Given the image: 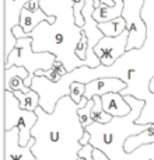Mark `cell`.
<instances>
[{"label":"cell","instance_id":"7","mask_svg":"<svg viewBox=\"0 0 154 160\" xmlns=\"http://www.w3.org/2000/svg\"><path fill=\"white\" fill-rule=\"evenodd\" d=\"M128 38H129L128 30H125L118 37H105V35L102 37L98 44L95 45V48H94V52L99 58L101 65L111 66V65L115 63L126 52Z\"/></svg>","mask_w":154,"mask_h":160},{"label":"cell","instance_id":"28","mask_svg":"<svg viewBox=\"0 0 154 160\" xmlns=\"http://www.w3.org/2000/svg\"><path fill=\"white\" fill-rule=\"evenodd\" d=\"M150 90H152V93H154V78L152 79V82H150Z\"/></svg>","mask_w":154,"mask_h":160},{"label":"cell","instance_id":"24","mask_svg":"<svg viewBox=\"0 0 154 160\" xmlns=\"http://www.w3.org/2000/svg\"><path fill=\"white\" fill-rule=\"evenodd\" d=\"M93 156H94V160H111V159L108 158L107 155H105L104 152H102V150H99V149H95V148H94Z\"/></svg>","mask_w":154,"mask_h":160},{"label":"cell","instance_id":"15","mask_svg":"<svg viewBox=\"0 0 154 160\" xmlns=\"http://www.w3.org/2000/svg\"><path fill=\"white\" fill-rule=\"evenodd\" d=\"M13 93L18 98L22 110L35 111L39 107V94L35 90H32V88L28 93H22V91H13Z\"/></svg>","mask_w":154,"mask_h":160},{"label":"cell","instance_id":"23","mask_svg":"<svg viewBox=\"0 0 154 160\" xmlns=\"http://www.w3.org/2000/svg\"><path fill=\"white\" fill-rule=\"evenodd\" d=\"M24 8H27V10H30V11L39 10V8H41V0H30V2L24 6Z\"/></svg>","mask_w":154,"mask_h":160},{"label":"cell","instance_id":"18","mask_svg":"<svg viewBox=\"0 0 154 160\" xmlns=\"http://www.w3.org/2000/svg\"><path fill=\"white\" fill-rule=\"evenodd\" d=\"M93 105H94V100H88V102L84 105V107L79 108L77 110V114H79V118H80V122L84 128L90 127L91 124L94 122L93 117H91V110H93Z\"/></svg>","mask_w":154,"mask_h":160},{"label":"cell","instance_id":"11","mask_svg":"<svg viewBox=\"0 0 154 160\" xmlns=\"http://www.w3.org/2000/svg\"><path fill=\"white\" fill-rule=\"evenodd\" d=\"M30 73L24 66H11L4 69V90L7 91H22L28 93L31 87L25 86V80Z\"/></svg>","mask_w":154,"mask_h":160},{"label":"cell","instance_id":"3","mask_svg":"<svg viewBox=\"0 0 154 160\" xmlns=\"http://www.w3.org/2000/svg\"><path fill=\"white\" fill-rule=\"evenodd\" d=\"M53 6L49 0H46ZM59 10H45L49 16H56L53 24L42 21L27 37L32 38V49L35 52H51L65 63L67 72H73L80 66H87V62L81 61L76 55V45L81 37V28L76 24L73 0H53Z\"/></svg>","mask_w":154,"mask_h":160},{"label":"cell","instance_id":"27","mask_svg":"<svg viewBox=\"0 0 154 160\" xmlns=\"http://www.w3.org/2000/svg\"><path fill=\"white\" fill-rule=\"evenodd\" d=\"M101 7V0H94V8Z\"/></svg>","mask_w":154,"mask_h":160},{"label":"cell","instance_id":"25","mask_svg":"<svg viewBox=\"0 0 154 160\" xmlns=\"http://www.w3.org/2000/svg\"><path fill=\"white\" fill-rule=\"evenodd\" d=\"M90 142H91V135H90V132L85 129L84 133H83V136H81V139H80V143H81V146H85V145H88Z\"/></svg>","mask_w":154,"mask_h":160},{"label":"cell","instance_id":"9","mask_svg":"<svg viewBox=\"0 0 154 160\" xmlns=\"http://www.w3.org/2000/svg\"><path fill=\"white\" fill-rule=\"evenodd\" d=\"M35 145V139L31 138L27 146L20 145V129H4L3 139V160H36L32 153V148Z\"/></svg>","mask_w":154,"mask_h":160},{"label":"cell","instance_id":"20","mask_svg":"<svg viewBox=\"0 0 154 160\" xmlns=\"http://www.w3.org/2000/svg\"><path fill=\"white\" fill-rule=\"evenodd\" d=\"M87 52H88V38L84 32L81 31V37H80L79 44L76 45V55L79 56L81 61L87 62ZM88 66V63H87Z\"/></svg>","mask_w":154,"mask_h":160},{"label":"cell","instance_id":"21","mask_svg":"<svg viewBox=\"0 0 154 160\" xmlns=\"http://www.w3.org/2000/svg\"><path fill=\"white\" fill-rule=\"evenodd\" d=\"M93 152H94V146L91 143L85 145L80 149L79 152V156H77V160H94V156H93Z\"/></svg>","mask_w":154,"mask_h":160},{"label":"cell","instance_id":"4","mask_svg":"<svg viewBox=\"0 0 154 160\" xmlns=\"http://www.w3.org/2000/svg\"><path fill=\"white\" fill-rule=\"evenodd\" d=\"M55 61L56 56L51 52H35L32 49V38L25 37V38L17 39L16 48L11 51L4 62V69L14 66V65L16 66H24L30 73L28 79L25 80V86L31 87L32 80L35 78V73L38 70L52 69Z\"/></svg>","mask_w":154,"mask_h":160},{"label":"cell","instance_id":"12","mask_svg":"<svg viewBox=\"0 0 154 160\" xmlns=\"http://www.w3.org/2000/svg\"><path fill=\"white\" fill-rule=\"evenodd\" d=\"M104 110L112 117H125L130 112V105L121 93H108L101 97Z\"/></svg>","mask_w":154,"mask_h":160},{"label":"cell","instance_id":"19","mask_svg":"<svg viewBox=\"0 0 154 160\" xmlns=\"http://www.w3.org/2000/svg\"><path fill=\"white\" fill-rule=\"evenodd\" d=\"M85 93V84L84 83H80V82H73L70 84V91H69V96L73 98V101L80 104V101L83 100Z\"/></svg>","mask_w":154,"mask_h":160},{"label":"cell","instance_id":"17","mask_svg":"<svg viewBox=\"0 0 154 160\" xmlns=\"http://www.w3.org/2000/svg\"><path fill=\"white\" fill-rule=\"evenodd\" d=\"M136 124H140V125L154 124V93L146 100L143 111H142L140 117L137 118Z\"/></svg>","mask_w":154,"mask_h":160},{"label":"cell","instance_id":"8","mask_svg":"<svg viewBox=\"0 0 154 160\" xmlns=\"http://www.w3.org/2000/svg\"><path fill=\"white\" fill-rule=\"evenodd\" d=\"M28 2L30 0H4V62L17 45L13 28L20 24L21 11Z\"/></svg>","mask_w":154,"mask_h":160},{"label":"cell","instance_id":"22","mask_svg":"<svg viewBox=\"0 0 154 160\" xmlns=\"http://www.w3.org/2000/svg\"><path fill=\"white\" fill-rule=\"evenodd\" d=\"M52 68L59 73V75L62 76V78H63L66 73H69V72H67V69H66V66H65V63H63L62 61H59L58 58H56V61L53 62V66H52Z\"/></svg>","mask_w":154,"mask_h":160},{"label":"cell","instance_id":"2","mask_svg":"<svg viewBox=\"0 0 154 160\" xmlns=\"http://www.w3.org/2000/svg\"><path fill=\"white\" fill-rule=\"evenodd\" d=\"M79 108L80 104L70 96L62 97L51 114L42 107L36 108L38 121L31 131L36 160H77L83 148L80 139L85 131L77 114Z\"/></svg>","mask_w":154,"mask_h":160},{"label":"cell","instance_id":"1","mask_svg":"<svg viewBox=\"0 0 154 160\" xmlns=\"http://www.w3.org/2000/svg\"><path fill=\"white\" fill-rule=\"evenodd\" d=\"M142 17L147 25V39L140 49L126 51L111 66H80L69 72L59 82L53 83L45 76H35L31 88L39 94V107L53 112L58 101L69 96L73 82L87 83L99 78H118L126 83L122 96H133L146 101L152 96L150 82L154 78V0H144Z\"/></svg>","mask_w":154,"mask_h":160},{"label":"cell","instance_id":"5","mask_svg":"<svg viewBox=\"0 0 154 160\" xmlns=\"http://www.w3.org/2000/svg\"><path fill=\"white\" fill-rule=\"evenodd\" d=\"M3 129L8 131L13 128L20 129V145L27 146L30 143L31 131L34 125L38 121V115L35 111H27L22 110L20 101L13 91L4 90L3 96Z\"/></svg>","mask_w":154,"mask_h":160},{"label":"cell","instance_id":"10","mask_svg":"<svg viewBox=\"0 0 154 160\" xmlns=\"http://www.w3.org/2000/svg\"><path fill=\"white\" fill-rule=\"evenodd\" d=\"M126 88V83L118 78H99L85 84L84 97L91 100L94 96H105L108 93H122Z\"/></svg>","mask_w":154,"mask_h":160},{"label":"cell","instance_id":"13","mask_svg":"<svg viewBox=\"0 0 154 160\" xmlns=\"http://www.w3.org/2000/svg\"><path fill=\"white\" fill-rule=\"evenodd\" d=\"M149 143H154V124H150L149 128L144 129L143 132L129 136L126 139V142H125V150L130 153L133 150H136L137 148Z\"/></svg>","mask_w":154,"mask_h":160},{"label":"cell","instance_id":"26","mask_svg":"<svg viewBox=\"0 0 154 160\" xmlns=\"http://www.w3.org/2000/svg\"><path fill=\"white\" fill-rule=\"evenodd\" d=\"M13 34H14V37H16L17 39L18 38H24V30H22V27L21 25H16V27L13 28Z\"/></svg>","mask_w":154,"mask_h":160},{"label":"cell","instance_id":"6","mask_svg":"<svg viewBox=\"0 0 154 160\" xmlns=\"http://www.w3.org/2000/svg\"><path fill=\"white\" fill-rule=\"evenodd\" d=\"M122 17L126 21V30L129 32L126 51L140 49L147 39V25L142 17L144 0H123Z\"/></svg>","mask_w":154,"mask_h":160},{"label":"cell","instance_id":"14","mask_svg":"<svg viewBox=\"0 0 154 160\" xmlns=\"http://www.w3.org/2000/svg\"><path fill=\"white\" fill-rule=\"evenodd\" d=\"M98 28L105 37H118L126 30V21L123 17H118L109 21L98 22Z\"/></svg>","mask_w":154,"mask_h":160},{"label":"cell","instance_id":"16","mask_svg":"<svg viewBox=\"0 0 154 160\" xmlns=\"http://www.w3.org/2000/svg\"><path fill=\"white\" fill-rule=\"evenodd\" d=\"M94 105L93 110H91V117H93L94 122H99V124H108L113 119V117L111 114H108L104 110V105H102V98L101 96H94Z\"/></svg>","mask_w":154,"mask_h":160}]
</instances>
